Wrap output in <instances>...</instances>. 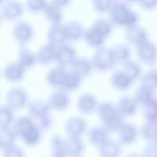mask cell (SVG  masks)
<instances>
[{
  "instance_id": "obj_22",
  "label": "cell",
  "mask_w": 157,
  "mask_h": 157,
  "mask_svg": "<svg viewBox=\"0 0 157 157\" xmlns=\"http://www.w3.org/2000/svg\"><path fill=\"white\" fill-rule=\"evenodd\" d=\"M70 71L83 78L88 75L92 68V63L87 58H75L71 65Z\"/></svg>"
},
{
  "instance_id": "obj_34",
  "label": "cell",
  "mask_w": 157,
  "mask_h": 157,
  "mask_svg": "<svg viewBox=\"0 0 157 157\" xmlns=\"http://www.w3.org/2000/svg\"><path fill=\"white\" fill-rule=\"evenodd\" d=\"M83 78L72 72L68 71L65 81L61 88L68 92L78 89L80 86Z\"/></svg>"
},
{
  "instance_id": "obj_39",
  "label": "cell",
  "mask_w": 157,
  "mask_h": 157,
  "mask_svg": "<svg viewBox=\"0 0 157 157\" xmlns=\"http://www.w3.org/2000/svg\"><path fill=\"white\" fill-rule=\"evenodd\" d=\"M157 71L151 69L145 73L141 78V84L147 85L154 89L157 86Z\"/></svg>"
},
{
  "instance_id": "obj_3",
  "label": "cell",
  "mask_w": 157,
  "mask_h": 157,
  "mask_svg": "<svg viewBox=\"0 0 157 157\" xmlns=\"http://www.w3.org/2000/svg\"><path fill=\"white\" fill-rule=\"evenodd\" d=\"M110 8L111 18L117 24L129 26L134 24L137 20L136 13L124 2H112Z\"/></svg>"
},
{
  "instance_id": "obj_24",
  "label": "cell",
  "mask_w": 157,
  "mask_h": 157,
  "mask_svg": "<svg viewBox=\"0 0 157 157\" xmlns=\"http://www.w3.org/2000/svg\"><path fill=\"white\" fill-rule=\"evenodd\" d=\"M154 89L147 85L141 84L136 90L133 97L137 105L143 106L155 98Z\"/></svg>"
},
{
  "instance_id": "obj_20",
  "label": "cell",
  "mask_w": 157,
  "mask_h": 157,
  "mask_svg": "<svg viewBox=\"0 0 157 157\" xmlns=\"http://www.w3.org/2000/svg\"><path fill=\"white\" fill-rule=\"evenodd\" d=\"M137 47V54L143 61L151 63L155 60L156 55V48L154 44L146 40Z\"/></svg>"
},
{
  "instance_id": "obj_37",
  "label": "cell",
  "mask_w": 157,
  "mask_h": 157,
  "mask_svg": "<svg viewBox=\"0 0 157 157\" xmlns=\"http://www.w3.org/2000/svg\"><path fill=\"white\" fill-rule=\"evenodd\" d=\"M44 10L46 17L50 22L55 24L61 20L62 14L59 7L53 3L47 4Z\"/></svg>"
},
{
  "instance_id": "obj_11",
  "label": "cell",
  "mask_w": 157,
  "mask_h": 157,
  "mask_svg": "<svg viewBox=\"0 0 157 157\" xmlns=\"http://www.w3.org/2000/svg\"><path fill=\"white\" fill-rule=\"evenodd\" d=\"M37 125L29 116L22 115L15 118L12 128L17 137L22 140L32 132Z\"/></svg>"
},
{
  "instance_id": "obj_49",
  "label": "cell",
  "mask_w": 157,
  "mask_h": 157,
  "mask_svg": "<svg viewBox=\"0 0 157 157\" xmlns=\"http://www.w3.org/2000/svg\"><path fill=\"white\" fill-rule=\"evenodd\" d=\"M51 157H60L59 156H56L55 155H52V156Z\"/></svg>"
},
{
  "instance_id": "obj_40",
  "label": "cell",
  "mask_w": 157,
  "mask_h": 157,
  "mask_svg": "<svg viewBox=\"0 0 157 157\" xmlns=\"http://www.w3.org/2000/svg\"><path fill=\"white\" fill-rule=\"evenodd\" d=\"M2 157H25L24 150L15 144L2 151Z\"/></svg>"
},
{
  "instance_id": "obj_4",
  "label": "cell",
  "mask_w": 157,
  "mask_h": 157,
  "mask_svg": "<svg viewBox=\"0 0 157 157\" xmlns=\"http://www.w3.org/2000/svg\"><path fill=\"white\" fill-rule=\"evenodd\" d=\"M111 25L107 20L100 19L96 20L90 28L85 32L84 36L87 42L93 46L101 44L111 30Z\"/></svg>"
},
{
  "instance_id": "obj_25",
  "label": "cell",
  "mask_w": 157,
  "mask_h": 157,
  "mask_svg": "<svg viewBox=\"0 0 157 157\" xmlns=\"http://www.w3.org/2000/svg\"><path fill=\"white\" fill-rule=\"evenodd\" d=\"M137 105L133 98L124 96L119 99L117 109L122 116H129L135 113Z\"/></svg>"
},
{
  "instance_id": "obj_13",
  "label": "cell",
  "mask_w": 157,
  "mask_h": 157,
  "mask_svg": "<svg viewBox=\"0 0 157 157\" xmlns=\"http://www.w3.org/2000/svg\"><path fill=\"white\" fill-rule=\"evenodd\" d=\"M87 127L86 120L79 116L69 117L64 125L65 131L68 137H80L85 132Z\"/></svg>"
},
{
  "instance_id": "obj_41",
  "label": "cell",
  "mask_w": 157,
  "mask_h": 157,
  "mask_svg": "<svg viewBox=\"0 0 157 157\" xmlns=\"http://www.w3.org/2000/svg\"><path fill=\"white\" fill-rule=\"evenodd\" d=\"M47 4L43 0H28L25 2V6L30 12L36 13L44 10Z\"/></svg>"
},
{
  "instance_id": "obj_26",
  "label": "cell",
  "mask_w": 157,
  "mask_h": 157,
  "mask_svg": "<svg viewBox=\"0 0 157 157\" xmlns=\"http://www.w3.org/2000/svg\"><path fill=\"white\" fill-rule=\"evenodd\" d=\"M48 38L50 43L56 45L63 44L67 39L64 25L54 24L48 31Z\"/></svg>"
},
{
  "instance_id": "obj_50",
  "label": "cell",
  "mask_w": 157,
  "mask_h": 157,
  "mask_svg": "<svg viewBox=\"0 0 157 157\" xmlns=\"http://www.w3.org/2000/svg\"><path fill=\"white\" fill-rule=\"evenodd\" d=\"M1 70H0V75H1Z\"/></svg>"
},
{
  "instance_id": "obj_45",
  "label": "cell",
  "mask_w": 157,
  "mask_h": 157,
  "mask_svg": "<svg viewBox=\"0 0 157 157\" xmlns=\"http://www.w3.org/2000/svg\"><path fill=\"white\" fill-rule=\"evenodd\" d=\"M68 0H54L53 1V3L57 6L59 7V6H63L68 4L69 3Z\"/></svg>"
},
{
  "instance_id": "obj_29",
  "label": "cell",
  "mask_w": 157,
  "mask_h": 157,
  "mask_svg": "<svg viewBox=\"0 0 157 157\" xmlns=\"http://www.w3.org/2000/svg\"><path fill=\"white\" fill-rule=\"evenodd\" d=\"M67 39L75 40L79 39L84 33L82 24L76 21H72L64 25Z\"/></svg>"
},
{
  "instance_id": "obj_16",
  "label": "cell",
  "mask_w": 157,
  "mask_h": 157,
  "mask_svg": "<svg viewBox=\"0 0 157 157\" xmlns=\"http://www.w3.org/2000/svg\"><path fill=\"white\" fill-rule=\"evenodd\" d=\"M98 148L99 157H121L123 153L122 145L111 138Z\"/></svg>"
},
{
  "instance_id": "obj_28",
  "label": "cell",
  "mask_w": 157,
  "mask_h": 157,
  "mask_svg": "<svg viewBox=\"0 0 157 157\" xmlns=\"http://www.w3.org/2000/svg\"><path fill=\"white\" fill-rule=\"evenodd\" d=\"M36 60L44 65L49 63L54 59V46L49 43L41 47L36 55Z\"/></svg>"
},
{
  "instance_id": "obj_19",
  "label": "cell",
  "mask_w": 157,
  "mask_h": 157,
  "mask_svg": "<svg viewBox=\"0 0 157 157\" xmlns=\"http://www.w3.org/2000/svg\"><path fill=\"white\" fill-rule=\"evenodd\" d=\"M65 146L66 155L70 157H79L85 150L84 144L80 137H68L65 140Z\"/></svg>"
},
{
  "instance_id": "obj_33",
  "label": "cell",
  "mask_w": 157,
  "mask_h": 157,
  "mask_svg": "<svg viewBox=\"0 0 157 157\" xmlns=\"http://www.w3.org/2000/svg\"><path fill=\"white\" fill-rule=\"evenodd\" d=\"M140 135L142 138L147 143L156 142L157 124L146 122L141 127Z\"/></svg>"
},
{
  "instance_id": "obj_27",
  "label": "cell",
  "mask_w": 157,
  "mask_h": 157,
  "mask_svg": "<svg viewBox=\"0 0 157 157\" xmlns=\"http://www.w3.org/2000/svg\"><path fill=\"white\" fill-rule=\"evenodd\" d=\"M17 136L12 128H0V150L15 144Z\"/></svg>"
},
{
  "instance_id": "obj_15",
  "label": "cell",
  "mask_w": 157,
  "mask_h": 157,
  "mask_svg": "<svg viewBox=\"0 0 157 157\" xmlns=\"http://www.w3.org/2000/svg\"><path fill=\"white\" fill-rule=\"evenodd\" d=\"M68 71L66 68L59 66L53 68L47 72L46 82L51 87L61 88Z\"/></svg>"
},
{
  "instance_id": "obj_38",
  "label": "cell",
  "mask_w": 157,
  "mask_h": 157,
  "mask_svg": "<svg viewBox=\"0 0 157 157\" xmlns=\"http://www.w3.org/2000/svg\"><path fill=\"white\" fill-rule=\"evenodd\" d=\"M111 53L114 59L117 61H124L128 59L130 52L127 46L122 44H118L110 48Z\"/></svg>"
},
{
  "instance_id": "obj_48",
  "label": "cell",
  "mask_w": 157,
  "mask_h": 157,
  "mask_svg": "<svg viewBox=\"0 0 157 157\" xmlns=\"http://www.w3.org/2000/svg\"><path fill=\"white\" fill-rule=\"evenodd\" d=\"M2 17L1 16V15L0 14V26L2 24Z\"/></svg>"
},
{
  "instance_id": "obj_30",
  "label": "cell",
  "mask_w": 157,
  "mask_h": 157,
  "mask_svg": "<svg viewBox=\"0 0 157 157\" xmlns=\"http://www.w3.org/2000/svg\"><path fill=\"white\" fill-rule=\"evenodd\" d=\"M111 82L113 87L119 90L126 89L132 82L121 70L116 71L113 73Z\"/></svg>"
},
{
  "instance_id": "obj_9",
  "label": "cell",
  "mask_w": 157,
  "mask_h": 157,
  "mask_svg": "<svg viewBox=\"0 0 157 157\" xmlns=\"http://www.w3.org/2000/svg\"><path fill=\"white\" fill-rule=\"evenodd\" d=\"M47 101L51 109L63 111L69 107L71 98L68 91L59 88L51 94Z\"/></svg>"
},
{
  "instance_id": "obj_44",
  "label": "cell",
  "mask_w": 157,
  "mask_h": 157,
  "mask_svg": "<svg viewBox=\"0 0 157 157\" xmlns=\"http://www.w3.org/2000/svg\"><path fill=\"white\" fill-rule=\"evenodd\" d=\"M157 1L155 0L140 1L142 6L146 9H150L155 7L156 5Z\"/></svg>"
},
{
  "instance_id": "obj_31",
  "label": "cell",
  "mask_w": 157,
  "mask_h": 157,
  "mask_svg": "<svg viewBox=\"0 0 157 157\" xmlns=\"http://www.w3.org/2000/svg\"><path fill=\"white\" fill-rule=\"evenodd\" d=\"M121 71L133 82L139 76L141 69L137 63L128 59L123 61Z\"/></svg>"
},
{
  "instance_id": "obj_1",
  "label": "cell",
  "mask_w": 157,
  "mask_h": 157,
  "mask_svg": "<svg viewBox=\"0 0 157 157\" xmlns=\"http://www.w3.org/2000/svg\"><path fill=\"white\" fill-rule=\"evenodd\" d=\"M102 126L109 132H117L124 122L117 108L108 102H103L97 108Z\"/></svg>"
},
{
  "instance_id": "obj_32",
  "label": "cell",
  "mask_w": 157,
  "mask_h": 157,
  "mask_svg": "<svg viewBox=\"0 0 157 157\" xmlns=\"http://www.w3.org/2000/svg\"><path fill=\"white\" fill-rule=\"evenodd\" d=\"M14 112L6 105L0 106V128L11 127L15 119Z\"/></svg>"
},
{
  "instance_id": "obj_18",
  "label": "cell",
  "mask_w": 157,
  "mask_h": 157,
  "mask_svg": "<svg viewBox=\"0 0 157 157\" xmlns=\"http://www.w3.org/2000/svg\"><path fill=\"white\" fill-rule=\"evenodd\" d=\"M109 133L102 126L93 127L87 132L88 140L92 145L98 148L110 138Z\"/></svg>"
},
{
  "instance_id": "obj_36",
  "label": "cell",
  "mask_w": 157,
  "mask_h": 157,
  "mask_svg": "<svg viewBox=\"0 0 157 157\" xmlns=\"http://www.w3.org/2000/svg\"><path fill=\"white\" fill-rule=\"evenodd\" d=\"M65 140L60 135L55 134L51 140L52 155L60 157H65Z\"/></svg>"
},
{
  "instance_id": "obj_21",
  "label": "cell",
  "mask_w": 157,
  "mask_h": 157,
  "mask_svg": "<svg viewBox=\"0 0 157 157\" xmlns=\"http://www.w3.org/2000/svg\"><path fill=\"white\" fill-rule=\"evenodd\" d=\"M36 55L25 45H19L17 61L25 69H30L35 65Z\"/></svg>"
},
{
  "instance_id": "obj_8",
  "label": "cell",
  "mask_w": 157,
  "mask_h": 157,
  "mask_svg": "<svg viewBox=\"0 0 157 157\" xmlns=\"http://www.w3.org/2000/svg\"><path fill=\"white\" fill-rule=\"evenodd\" d=\"M34 34V29L31 25L24 20L17 21L12 29L13 36L19 45H25L32 39Z\"/></svg>"
},
{
  "instance_id": "obj_23",
  "label": "cell",
  "mask_w": 157,
  "mask_h": 157,
  "mask_svg": "<svg viewBox=\"0 0 157 157\" xmlns=\"http://www.w3.org/2000/svg\"><path fill=\"white\" fill-rule=\"evenodd\" d=\"M147 36L144 29L135 24L128 26L126 32L128 40L137 46L147 40Z\"/></svg>"
},
{
  "instance_id": "obj_35",
  "label": "cell",
  "mask_w": 157,
  "mask_h": 157,
  "mask_svg": "<svg viewBox=\"0 0 157 157\" xmlns=\"http://www.w3.org/2000/svg\"><path fill=\"white\" fill-rule=\"evenodd\" d=\"M143 113L146 122L157 124V101L155 98L143 106Z\"/></svg>"
},
{
  "instance_id": "obj_7",
  "label": "cell",
  "mask_w": 157,
  "mask_h": 157,
  "mask_svg": "<svg viewBox=\"0 0 157 157\" xmlns=\"http://www.w3.org/2000/svg\"><path fill=\"white\" fill-rule=\"evenodd\" d=\"M24 7L21 2L18 1H5L1 6L0 14L2 18L7 21H17L23 15Z\"/></svg>"
},
{
  "instance_id": "obj_43",
  "label": "cell",
  "mask_w": 157,
  "mask_h": 157,
  "mask_svg": "<svg viewBox=\"0 0 157 157\" xmlns=\"http://www.w3.org/2000/svg\"><path fill=\"white\" fill-rule=\"evenodd\" d=\"M111 0H94L93 1L94 7L96 10L99 12H103L110 8L112 4Z\"/></svg>"
},
{
  "instance_id": "obj_46",
  "label": "cell",
  "mask_w": 157,
  "mask_h": 157,
  "mask_svg": "<svg viewBox=\"0 0 157 157\" xmlns=\"http://www.w3.org/2000/svg\"><path fill=\"white\" fill-rule=\"evenodd\" d=\"M125 157H143V156L141 153L134 152L129 153Z\"/></svg>"
},
{
  "instance_id": "obj_14",
  "label": "cell",
  "mask_w": 157,
  "mask_h": 157,
  "mask_svg": "<svg viewBox=\"0 0 157 157\" xmlns=\"http://www.w3.org/2000/svg\"><path fill=\"white\" fill-rule=\"evenodd\" d=\"M118 132V141L122 146L132 145L137 140L138 129L136 126L132 123L124 122Z\"/></svg>"
},
{
  "instance_id": "obj_42",
  "label": "cell",
  "mask_w": 157,
  "mask_h": 157,
  "mask_svg": "<svg viewBox=\"0 0 157 157\" xmlns=\"http://www.w3.org/2000/svg\"><path fill=\"white\" fill-rule=\"evenodd\" d=\"M141 154L143 157H157L156 142L147 143Z\"/></svg>"
},
{
  "instance_id": "obj_17",
  "label": "cell",
  "mask_w": 157,
  "mask_h": 157,
  "mask_svg": "<svg viewBox=\"0 0 157 157\" xmlns=\"http://www.w3.org/2000/svg\"><path fill=\"white\" fill-rule=\"evenodd\" d=\"M96 97L90 93H85L80 95L77 101V106L79 112L84 115L92 113L97 106Z\"/></svg>"
},
{
  "instance_id": "obj_12",
  "label": "cell",
  "mask_w": 157,
  "mask_h": 157,
  "mask_svg": "<svg viewBox=\"0 0 157 157\" xmlns=\"http://www.w3.org/2000/svg\"><path fill=\"white\" fill-rule=\"evenodd\" d=\"M26 70L17 61L11 62L5 66L3 75L7 82L11 83H17L24 79Z\"/></svg>"
},
{
  "instance_id": "obj_5",
  "label": "cell",
  "mask_w": 157,
  "mask_h": 157,
  "mask_svg": "<svg viewBox=\"0 0 157 157\" xmlns=\"http://www.w3.org/2000/svg\"><path fill=\"white\" fill-rule=\"evenodd\" d=\"M29 100V94L25 89L15 86L10 88L7 92L5 105L14 111H19L27 106Z\"/></svg>"
},
{
  "instance_id": "obj_2",
  "label": "cell",
  "mask_w": 157,
  "mask_h": 157,
  "mask_svg": "<svg viewBox=\"0 0 157 157\" xmlns=\"http://www.w3.org/2000/svg\"><path fill=\"white\" fill-rule=\"evenodd\" d=\"M29 116L33 119L42 129L49 128L52 124L50 115L51 110L47 101L36 99L29 102L27 106Z\"/></svg>"
},
{
  "instance_id": "obj_47",
  "label": "cell",
  "mask_w": 157,
  "mask_h": 157,
  "mask_svg": "<svg viewBox=\"0 0 157 157\" xmlns=\"http://www.w3.org/2000/svg\"><path fill=\"white\" fill-rule=\"evenodd\" d=\"M5 0H0V6L2 5V4H3Z\"/></svg>"
},
{
  "instance_id": "obj_6",
  "label": "cell",
  "mask_w": 157,
  "mask_h": 157,
  "mask_svg": "<svg viewBox=\"0 0 157 157\" xmlns=\"http://www.w3.org/2000/svg\"><path fill=\"white\" fill-rule=\"evenodd\" d=\"M117 62L112 56L110 48L100 47L94 54L92 63V66L100 71H105L113 67Z\"/></svg>"
},
{
  "instance_id": "obj_10",
  "label": "cell",
  "mask_w": 157,
  "mask_h": 157,
  "mask_svg": "<svg viewBox=\"0 0 157 157\" xmlns=\"http://www.w3.org/2000/svg\"><path fill=\"white\" fill-rule=\"evenodd\" d=\"M54 57L58 66L64 68L71 65L76 58L75 49L71 46L64 44H54Z\"/></svg>"
}]
</instances>
